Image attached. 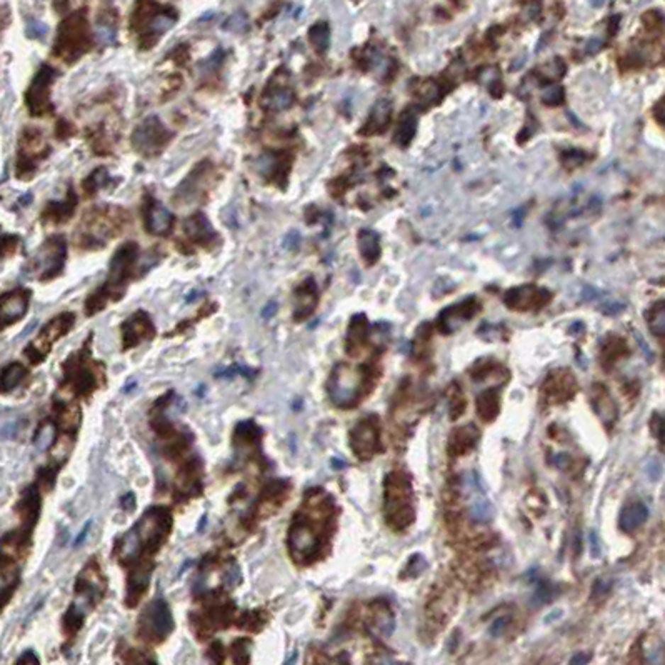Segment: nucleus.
<instances>
[{
  "label": "nucleus",
  "instance_id": "f257e3e1",
  "mask_svg": "<svg viewBox=\"0 0 665 665\" xmlns=\"http://www.w3.org/2000/svg\"><path fill=\"white\" fill-rule=\"evenodd\" d=\"M337 517L339 507L329 492L320 487L306 492L287 532L289 554L298 567H308L329 554Z\"/></svg>",
  "mask_w": 665,
  "mask_h": 665
},
{
  "label": "nucleus",
  "instance_id": "f03ea898",
  "mask_svg": "<svg viewBox=\"0 0 665 665\" xmlns=\"http://www.w3.org/2000/svg\"><path fill=\"white\" fill-rule=\"evenodd\" d=\"M172 527V514L165 507H152L137 522L134 529L125 532L113 544V555L121 564L134 567L137 562L142 565H154L150 557L159 552L170 534Z\"/></svg>",
  "mask_w": 665,
  "mask_h": 665
},
{
  "label": "nucleus",
  "instance_id": "7ed1b4c3",
  "mask_svg": "<svg viewBox=\"0 0 665 665\" xmlns=\"http://www.w3.org/2000/svg\"><path fill=\"white\" fill-rule=\"evenodd\" d=\"M382 367L375 359L359 365L337 364L327 380V393L335 407L355 408L375 391Z\"/></svg>",
  "mask_w": 665,
  "mask_h": 665
},
{
  "label": "nucleus",
  "instance_id": "20e7f679",
  "mask_svg": "<svg viewBox=\"0 0 665 665\" xmlns=\"http://www.w3.org/2000/svg\"><path fill=\"white\" fill-rule=\"evenodd\" d=\"M382 514L389 529L403 534L415 522V491L406 470L393 469L384 477Z\"/></svg>",
  "mask_w": 665,
  "mask_h": 665
},
{
  "label": "nucleus",
  "instance_id": "39448f33",
  "mask_svg": "<svg viewBox=\"0 0 665 665\" xmlns=\"http://www.w3.org/2000/svg\"><path fill=\"white\" fill-rule=\"evenodd\" d=\"M459 607V588L449 577L439 579L427 593L420 615L422 642H434L454 619Z\"/></svg>",
  "mask_w": 665,
  "mask_h": 665
},
{
  "label": "nucleus",
  "instance_id": "423d86ee",
  "mask_svg": "<svg viewBox=\"0 0 665 665\" xmlns=\"http://www.w3.org/2000/svg\"><path fill=\"white\" fill-rule=\"evenodd\" d=\"M425 410V397L414 386L412 379H403L398 384L391 403L392 427L407 437V430L412 429Z\"/></svg>",
  "mask_w": 665,
  "mask_h": 665
},
{
  "label": "nucleus",
  "instance_id": "0eeeda50",
  "mask_svg": "<svg viewBox=\"0 0 665 665\" xmlns=\"http://www.w3.org/2000/svg\"><path fill=\"white\" fill-rule=\"evenodd\" d=\"M349 447L362 462L372 460L375 455L384 452L382 424L377 414H369L355 422L349 432Z\"/></svg>",
  "mask_w": 665,
  "mask_h": 665
},
{
  "label": "nucleus",
  "instance_id": "6e6552de",
  "mask_svg": "<svg viewBox=\"0 0 665 665\" xmlns=\"http://www.w3.org/2000/svg\"><path fill=\"white\" fill-rule=\"evenodd\" d=\"M452 569L457 581L474 592H481L484 588H488L493 579H496L493 565L487 559L482 557V552L464 550L452 564Z\"/></svg>",
  "mask_w": 665,
  "mask_h": 665
},
{
  "label": "nucleus",
  "instance_id": "1a4fd4ad",
  "mask_svg": "<svg viewBox=\"0 0 665 665\" xmlns=\"http://www.w3.org/2000/svg\"><path fill=\"white\" fill-rule=\"evenodd\" d=\"M174 630V617L164 598L152 600L139 617V637L145 642L159 644L169 637Z\"/></svg>",
  "mask_w": 665,
  "mask_h": 665
},
{
  "label": "nucleus",
  "instance_id": "9d476101",
  "mask_svg": "<svg viewBox=\"0 0 665 665\" xmlns=\"http://www.w3.org/2000/svg\"><path fill=\"white\" fill-rule=\"evenodd\" d=\"M579 392V382L570 369H554L545 375L540 386L539 401L545 408L562 406L572 401Z\"/></svg>",
  "mask_w": 665,
  "mask_h": 665
},
{
  "label": "nucleus",
  "instance_id": "9b49d317",
  "mask_svg": "<svg viewBox=\"0 0 665 665\" xmlns=\"http://www.w3.org/2000/svg\"><path fill=\"white\" fill-rule=\"evenodd\" d=\"M89 47V28L82 13H75L60 26L55 54L72 62L84 54Z\"/></svg>",
  "mask_w": 665,
  "mask_h": 665
},
{
  "label": "nucleus",
  "instance_id": "f8f14e48",
  "mask_svg": "<svg viewBox=\"0 0 665 665\" xmlns=\"http://www.w3.org/2000/svg\"><path fill=\"white\" fill-rule=\"evenodd\" d=\"M75 322V315L70 312L60 313L57 315L55 319H52L49 324H47L39 337L28 345V349L26 350V354L28 355V359L32 360L34 364H39L45 359V355L50 352V347L55 344L60 337H64L67 332L72 329Z\"/></svg>",
  "mask_w": 665,
  "mask_h": 665
},
{
  "label": "nucleus",
  "instance_id": "ddd939ff",
  "mask_svg": "<svg viewBox=\"0 0 665 665\" xmlns=\"http://www.w3.org/2000/svg\"><path fill=\"white\" fill-rule=\"evenodd\" d=\"M65 260V239L60 235L52 237L40 247L37 252L34 262H32V272L42 275V279L55 277L64 269Z\"/></svg>",
  "mask_w": 665,
  "mask_h": 665
},
{
  "label": "nucleus",
  "instance_id": "4468645a",
  "mask_svg": "<svg viewBox=\"0 0 665 665\" xmlns=\"http://www.w3.org/2000/svg\"><path fill=\"white\" fill-rule=\"evenodd\" d=\"M169 139L170 132L165 129L159 117L152 116L145 118V121L137 127L135 134L132 137V142H134V147L140 154L154 155L167 145Z\"/></svg>",
  "mask_w": 665,
  "mask_h": 665
},
{
  "label": "nucleus",
  "instance_id": "2eb2a0df",
  "mask_svg": "<svg viewBox=\"0 0 665 665\" xmlns=\"http://www.w3.org/2000/svg\"><path fill=\"white\" fill-rule=\"evenodd\" d=\"M65 370H67V382L72 386L74 392L82 393V396H89L94 389L99 386V379L95 370L90 367V362L87 359V349L80 350L77 355L69 359L65 364Z\"/></svg>",
  "mask_w": 665,
  "mask_h": 665
},
{
  "label": "nucleus",
  "instance_id": "dca6fc26",
  "mask_svg": "<svg viewBox=\"0 0 665 665\" xmlns=\"http://www.w3.org/2000/svg\"><path fill=\"white\" fill-rule=\"evenodd\" d=\"M550 298L552 296L545 289L535 287V285H522V287H514L507 291L503 296V302L510 311L529 312L545 307L550 302Z\"/></svg>",
  "mask_w": 665,
  "mask_h": 665
},
{
  "label": "nucleus",
  "instance_id": "f3484780",
  "mask_svg": "<svg viewBox=\"0 0 665 665\" xmlns=\"http://www.w3.org/2000/svg\"><path fill=\"white\" fill-rule=\"evenodd\" d=\"M55 70L44 65L35 75L27 94V106L34 116L42 117L50 112V85L55 80Z\"/></svg>",
  "mask_w": 665,
  "mask_h": 665
},
{
  "label": "nucleus",
  "instance_id": "a211bd4d",
  "mask_svg": "<svg viewBox=\"0 0 665 665\" xmlns=\"http://www.w3.org/2000/svg\"><path fill=\"white\" fill-rule=\"evenodd\" d=\"M481 308H482L481 303L475 301L474 297L455 303V306H450L439 313L437 327H439V330L444 335L455 334L460 327H462L464 324H467L470 319H474Z\"/></svg>",
  "mask_w": 665,
  "mask_h": 665
},
{
  "label": "nucleus",
  "instance_id": "6ab92c4d",
  "mask_svg": "<svg viewBox=\"0 0 665 665\" xmlns=\"http://www.w3.org/2000/svg\"><path fill=\"white\" fill-rule=\"evenodd\" d=\"M591 406L596 412V415L600 420V424L605 427V430L615 429L617 420H619V406L612 397L609 389L604 384L596 382L591 389Z\"/></svg>",
  "mask_w": 665,
  "mask_h": 665
},
{
  "label": "nucleus",
  "instance_id": "aec40b11",
  "mask_svg": "<svg viewBox=\"0 0 665 665\" xmlns=\"http://www.w3.org/2000/svg\"><path fill=\"white\" fill-rule=\"evenodd\" d=\"M522 612L514 604L501 605L498 609L491 612V624L488 634L493 639H503L514 635L522 630Z\"/></svg>",
  "mask_w": 665,
  "mask_h": 665
},
{
  "label": "nucleus",
  "instance_id": "412c9836",
  "mask_svg": "<svg viewBox=\"0 0 665 665\" xmlns=\"http://www.w3.org/2000/svg\"><path fill=\"white\" fill-rule=\"evenodd\" d=\"M291 488V482L285 481V479L270 482L269 486L265 487L262 496H260L257 509H255V517H257V519H267V517L274 515L275 512H279L282 509L284 502L287 501Z\"/></svg>",
  "mask_w": 665,
  "mask_h": 665
},
{
  "label": "nucleus",
  "instance_id": "4be33fe9",
  "mask_svg": "<svg viewBox=\"0 0 665 665\" xmlns=\"http://www.w3.org/2000/svg\"><path fill=\"white\" fill-rule=\"evenodd\" d=\"M469 375L474 382H493L496 387H503L510 380V370L496 359H479L469 367Z\"/></svg>",
  "mask_w": 665,
  "mask_h": 665
},
{
  "label": "nucleus",
  "instance_id": "5701e85b",
  "mask_svg": "<svg viewBox=\"0 0 665 665\" xmlns=\"http://www.w3.org/2000/svg\"><path fill=\"white\" fill-rule=\"evenodd\" d=\"M481 429L475 424H465L450 432L449 442H447V454L449 457L459 459L472 452L481 442Z\"/></svg>",
  "mask_w": 665,
  "mask_h": 665
},
{
  "label": "nucleus",
  "instance_id": "b1692460",
  "mask_svg": "<svg viewBox=\"0 0 665 665\" xmlns=\"http://www.w3.org/2000/svg\"><path fill=\"white\" fill-rule=\"evenodd\" d=\"M155 335V327L152 324L150 317L145 312H135L130 319L125 320L122 325V339L123 349H132L139 345L140 342L149 340Z\"/></svg>",
  "mask_w": 665,
  "mask_h": 665
},
{
  "label": "nucleus",
  "instance_id": "393cba45",
  "mask_svg": "<svg viewBox=\"0 0 665 665\" xmlns=\"http://www.w3.org/2000/svg\"><path fill=\"white\" fill-rule=\"evenodd\" d=\"M30 292L13 291L0 297V329L13 324L26 315Z\"/></svg>",
  "mask_w": 665,
  "mask_h": 665
},
{
  "label": "nucleus",
  "instance_id": "a878e982",
  "mask_svg": "<svg viewBox=\"0 0 665 665\" xmlns=\"http://www.w3.org/2000/svg\"><path fill=\"white\" fill-rule=\"evenodd\" d=\"M369 335H370V325L367 317L364 313H357L352 317L349 324V330H347L345 339V352L349 357H359L360 354L367 349L369 345Z\"/></svg>",
  "mask_w": 665,
  "mask_h": 665
},
{
  "label": "nucleus",
  "instance_id": "bb28decb",
  "mask_svg": "<svg viewBox=\"0 0 665 665\" xmlns=\"http://www.w3.org/2000/svg\"><path fill=\"white\" fill-rule=\"evenodd\" d=\"M21 581V569L9 555L0 552V609L7 604Z\"/></svg>",
  "mask_w": 665,
  "mask_h": 665
},
{
  "label": "nucleus",
  "instance_id": "cd10ccee",
  "mask_svg": "<svg viewBox=\"0 0 665 665\" xmlns=\"http://www.w3.org/2000/svg\"><path fill=\"white\" fill-rule=\"evenodd\" d=\"M629 345H627V342L622 337L609 335L602 342L600 354H598L600 360L598 362H600L605 372H610L617 364L622 362L625 357H629Z\"/></svg>",
  "mask_w": 665,
  "mask_h": 665
},
{
  "label": "nucleus",
  "instance_id": "c85d7f7f",
  "mask_svg": "<svg viewBox=\"0 0 665 665\" xmlns=\"http://www.w3.org/2000/svg\"><path fill=\"white\" fill-rule=\"evenodd\" d=\"M501 387H488L482 391L477 396L475 401V408H477V415L484 424H492L501 414L502 408V398H501Z\"/></svg>",
  "mask_w": 665,
  "mask_h": 665
},
{
  "label": "nucleus",
  "instance_id": "c756f323",
  "mask_svg": "<svg viewBox=\"0 0 665 665\" xmlns=\"http://www.w3.org/2000/svg\"><path fill=\"white\" fill-rule=\"evenodd\" d=\"M649 519V509L642 501H630L625 503L619 515V529L624 534H634Z\"/></svg>",
  "mask_w": 665,
  "mask_h": 665
},
{
  "label": "nucleus",
  "instance_id": "7c9ffc66",
  "mask_svg": "<svg viewBox=\"0 0 665 665\" xmlns=\"http://www.w3.org/2000/svg\"><path fill=\"white\" fill-rule=\"evenodd\" d=\"M174 217L162 203L157 201H149V206L145 208V225L150 234L165 235L172 229Z\"/></svg>",
  "mask_w": 665,
  "mask_h": 665
},
{
  "label": "nucleus",
  "instance_id": "2f4dec72",
  "mask_svg": "<svg viewBox=\"0 0 665 665\" xmlns=\"http://www.w3.org/2000/svg\"><path fill=\"white\" fill-rule=\"evenodd\" d=\"M317 287L312 279L303 282L301 287L296 291V311H294V317L297 322L307 319L311 313L315 311L317 307Z\"/></svg>",
  "mask_w": 665,
  "mask_h": 665
},
{
  "label": "nucleus",
  "instance_id": "473e14b6",
  "mask_svg": "<svg viewBox=\"0 0 665 665\" xmlns=\"http://www.w3.org/2000/svg\"><path fill=\"white\" fill-rule=\"evenodd\" d=\"M18 514H21L22 525L26 530H32L35 525L37 517L40 510V497L35 487H28L21 498V503L17 505Z\"/></svg>",
  "mask_w": 665,
  "mask_h": 665
},
{
  "label": "nucleus",
  "instance_id": "72a5a7b5",
  "mask_svg": "<svg viewBox=\"0 0 665 665\" xmlns=\"http://www.w3.org/2000/svg\"><path fill=\"white\" fill-rule=\"evenodd\" d=\"M185 234L189 235L190 240L203 245L211 244L212 240L217 239V234L213 232L212 225L208 224L206 216L201 212L194 213L192 217L187 218V222H185Z\"/></svg>",
  "mask_w": 665,
  "mask_h": 665
},
{
  "label": "nucleus",
  "instance_id": "f704fd0d",
  "mask_svg": "<svg viewBox=\"0 0 665 665\" xmlns=\"http://www.w3.org/2000/svg\"><path fill=\"white\" fill-rule=\"evenodd\" d=\"M175 21H177L175 13L162 12V11L157 12V13H150L149 23L145 26V32H147L145 37H152V39H157V37L165 34L169 28H172Z\"/></svg>",
  "mask_w": 665,
  "mask_h": 665
},
{
  "label": "nucleus",
  "instance_id": "c9c22d12",
  "mask_svg": "<svg viewBox=\"0 0 665 665\" xmlns=\"http://www.w3.org/2000/svg\"><path fill=\"white\" fill-rule=\"evenodd\" d=\"M447 402H449V417L450 420H459L464 415L467 408V397H465L464 389L459 382H450L447 387Z\"/></svg>",
  "mask_w": 665,
  "mask_h": 665
},
{
  "label": "nucleus",
  "instance_id": "e433bc0d",
  "mask_svg": "<svg viewBox=\"0 0 665 665\" xmlns=\"http://www.w3.org/2000/svg\"><path fill=\"white\" fill-rule=\"evenodd\" d=\"M391 112H392V106L389 101H379L375 104L372 113H370V118L365 125V134H375V132H380L384 127L389 123V118H391Z\"/></svg>",
  "mask_w": 665,
  "mask_h": 665
},
{
  "label": "nucleus",
  "instance_id": "4c0bfd02",
  "mask_svg": "<svg viewBox=\"0 0 665 665\" xmlns=\"http://www.w3.org/2000/svg\"><path fill=\"white\" fill-rule=\"evenodd\" d=\"M27 370L22 364L13 362L11 365H7L6 369L2 370L0 374V393H9L16 389L18 384L26 379Z\"/></svg>",
  "mask_w": 665,
  "mask_h": 665
},
{
  "label": "nucleus",
  "instance_id": "58836bf2",
  "mask_svg": "<svg viewBox=\"0 0 665 665\" xmlns=\"http://www.w3.org/2000/svg\"><path fill=\"white\" fill-rule=\"evenodd\" d=\"M294 101V94L289 89H275L270 90V92L265 94L264 97V107H267L269 111H285L292 106Z\"/></svg>",
  "mask_w": 665,
  "mask_h": 665
},
{
  "label": "nucleus",
  "instance_id": "ea45409f",
  "mask_svg": "<svg viewBox=\"0 0 665 665\" xmlns=\"http://www.w3.org/2000/svg\"><path fill=\"white\" fill-rule=\"evenodd\" d=\"M359 247L362 257L367 260V264H374L380 255V245L377 234L370 230H362L359 234Z\"/></svg>",
  "mask_w": 665,
  "mask_h": 665
},
{
  "label": "nucleus",
  "instance_id": "a19ab883",
  "mask_svg": "<svg viewBox=\"0 0 665 665\" xmlns=\"http://www.w3.org/2000/svg\"><path fill=\"white\" fill-rule=\"evenodd\" d=\"M647 324L650 332L659 339H664L665 334V307H664V301H659L657 303H654L650 307V311L647 313Z\"/></svg>",
  "mask_w": 665,
  "mask_h": 665
},
{
  "label": "nucleus",
  "instance_id": "79ce46f5",
  "mask_svg": "<svg viewBox=\"0 0 665 665\" xmlns=\"http://www.w3.org/2000/svg\"><path fill=\"white\" fill-rule=\"evenodd\" d=\"M75 203H77V199H75L74 194L70 192L65 202L50 203V206L47 207V216H49L50 218H54L55 222L67 220V218L72 216V208L75 207Z\"/></svg>",
  "mask_w": 665,
  "mask_h": 665
},
{
  "label": "nucleus",
  "instance_id": "37998d69",
  "mask_svg": "<svg viewBox=\"0 0 665 665\" xmlns=\"http://www.w3.org/2000/svg\"><path fill=\"white\" fill-rule=\"evenodd\" d=\"M308 39H311V44L315 47L317 52H325L329 49V42H330V30L329 26L325 22H319L315 23L308 32Z\"/></svg>",
  "mask_w": 665,
  "mask_h": 665
},
{
  "label": "nucleus",
  "instance_id": "c03bdc74",
  "mask_svg": "<svg viewBox=\"0 0 665 665\" xmlns=\"http://www.w3.org/2000/svg\"><path fill=\"white\" fill-rule=\"evenodd\" d=\"M415 134V117L412 113L406 112L398 122V129L396 132V142L398 145H407Z\"/></svg>",
  "mask_w": 665,
  "mask_h": 665
},
{
  "label": "nucleus",
  "instance_id": "a18cd8bd",
  "mask_svg": "<svg viewBox=\"0 0 665 665\" xmlns=\"http://www.w3.org/2000/svg\"><path fill=\"white\" fill-rule=\"evenodd\" d=\"M429 342H430L429 327H425V332H422V329L417 332V337L414 342V355H415L417 362H429L430 360Z\"/></svg>",
  "mask_w": 665,
  "mask_h": 665
},
{
  "label": "nucleus",
  "instance_id": "49530a36",
  "mask_svg": "<svg viewBox=\"0 0 665 665\" xmlns=\"http://www.w3.org/2000/svg\"><path fill=\"white\" fill-rule=\"evenodd\" d=\"M427 567V564H425V559L422 557L420 554H415V555H412L410 559H408V562L406 567H403L402 570V574H401V579H403V581H406V579H412V577H419L422 572H424Z\"/></svg>",
  "mask_w": 665,
  "mask_h": 665
},
{
  "label": "nucleus",
  "instance_id": "de8ad7c7",
  "mask_svg": "<svg viewBox=\"0 0 665 665\" xmlns=\"http://www.w3.org/2000/svg\"><path fill=\"white\" fill-rule=\"evenodd\" d=\"M265 622H267V614H265V612L262 610H257V612H247V614L242 617V620H240V629H247V630H254V632H257L262 629V625H265Z\"/></svg>",
  "mask_w": 665,
  "mask_h": 665
},
{
  "label": "nucleus",
  "instance_id": "09e8293b",
  "mask_svg": "<svg viewBox=\"0 0 665 665\" xmlns=\"http://www.w3.org/2000/svg\"><path fill=\"white\" fill-rule=\"evenodd\" d=\"M650 430H652V435L657 440L659 447L662 449L664 445V417L660 412H654L652 417H650Z\"/></svg>",
  "mask_w": 665,
  "mask_h": 665
},
{
  "label": "nucleus",
  "instance_id": "8fccbe9b",
  "mask_svg": "<svg viewBox=\"0 0 665 665\" xmlns=\"http://www.w3.org/2000/svg\"><path fill=\"white\" fill-rule=\"evenodd\" d=\"M97 37H99V40L102 42V44H113V42H116V37H117V32H116V27L112 26V23H107V22H101L97 26Z\"/></svg>",
  "mask_w": 665,
  "mask_h": 665
},
{
  "label": "nucleus",
  "instance_id": "3c124183",
  "mask_svg": "<svg viewBox=\"0 0 665 665\" xmlns=\"http://www.w3.org/2000/svg\"><path fill=\"white\" fill-rule=\"evenodd\" d=\"M107 179H108L107 170L97 169L92 175H90V179H87V182H85V190H89V192H95V190H99L104 184H106L104 180H107Z\"/></svg>",
  "mask_w": 665,
  "mask_h": 665
},
{
  "label": "nucleus",
  "instance_id": "603ef678",
  "mask_svg": "<svg viewBox=\"0 0 665 665\" xmlns=\"http://www.w3.org/2000/svg\"><path fill=\"white\" fill-rule=\"evenodd\" d=\"M245 27H247V17L244 16V13H235V16H232L225 23L227 30H232V32H244Z\"/></svg>",
  "mask_w": 665,
  "mask_h": 665
},
{
  "label": "nucleus",
  "instance_id": "864d4df0",
  "mask_svg": "<svg viewBox=\"0 0 665 665\" xmlns=\"http://www.w3.org/2000/svg\"><path fill=\"white\" fill-rule=\"evenodd\" d=\"M609 591H610V583L605 582L604 579H597L592 588V598L604 597V593H607Z\"/></svg>",
  "mask_w": 665,
  "mask_h": 665
},
{
  "label": "nucleus",
  "instance_id": "5fc2aeb1",
  "mask_svg": "<svg viewBox=\"0 0 665 665\" xmlns=\"http://www.w3.org/2000/svg\"><path fill=\"white\" fill-rule=\"evenodd\" d=\"M544 101L549 104H559L562 101V89L560 87H550L547 92L544 94Z\"/></svg>",
  "mask_w": 665,
  "mask_h": 665
},
{
  "label": "nucleus",
  "instance_id": "6e6d98bb",
  "mask_svg": "<svg viewBox=\"0 0 665 665\" xmlns=\"http://www.w3.org/2000/svg\"><path fill=\"white\" fill-rule=\"evenodd\" d=\"M27 32H28V35H30V37H44L45 32H47V27L40 22H32L30 26H28Z\"/></svg>",
  "mask_w": 665,
  "mask_h": 665
},
{
  "label": "nucleus",
  "instance_id": "4d7b16f0",
  "mask_svg": "<svg viewBox=\"0 0 665 665\" xmlns=\"http://www.w3.org/2000/svg\"><path fill=\"white\" fill-rule=\"evenodd\" d=\"M588 660H591V659L587 657V654H577V655H574L572 659H570V664H586V662H588Z\"/></svg>",
  "mask_w": 665,
  "mask_h": 665
},
{
  "label": "nucleus",
  "instance_id": "13d9d810",
  "mask_svg": "<svg viewBox=\"0 0 665 665\" xmlns=\"http://www.w3.org/2000/svg\"><path fill=\"white\" fill-rule=\"evenodd\" d=\"M89 527H90V522H89V524H87V525H85V527H84V529H82V532H80V535L77 537V540H75V545H79L80 542H82V539H84V537H85V534H87V530H89Z\"/></svg>",
  "mask_w": 665,
  "mask_h": 665
},
{
  "label": "nucleus",
  "instance_id": "bf43d9fd",
  "mask_svg": "<svg viewBox=\"0 0 665 665\" xmlns=\"http://www.w3.org/2000/svg\"><path fill=\"white\" fill-rule=\"evenodd\" d=\"M662 117H664V102L660 101V102H659V116H657L660 123H664V118H662Z\"/></svg>",
  "mask_w": 665,
  "mask_h": 665
}]
</instances>
